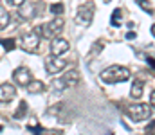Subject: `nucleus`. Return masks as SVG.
I'll use <instances>...</instances> for the list:
<instances>
[{"label":"nucleus","mask_w":155,"mask_h":135,"mask_svg":"<svg viewBox=\"0 0 155 135\" xmlns=\"http://www.w3.org/2000/svg\"><path fill=\"white\" fill-rule=\"evenodd\" d=\"M49 11L58 18L60 14H63V11H65V7H63V4H51L49 5Z\"/></svg>","instance_id":"obj_16"},{"label":"nucleus","mask_w":155,"mask_h":135,"mask_svg":"<svg viewBox=\"0 0 155 135\" xmlns=\"http://www.w3.org/2000/svg\"><path fill=\"white\" fill-rule=\"evenodd\" d=\"M41 5L40 4H35V2H22L20 7H18V14L24 16V18H35L40 13Z\"/></svg>","instance_id":"obj_7"},{"label":"nucleus","mask_w":155,"mask_h":135,"mask_svg":"<svg viewBox=\"0 0 155 135\" xmlns=\"http://www.w3.org/2000/svg\"><path fill=\"white\" fill-rule=\"evenodd\" d=\"M13 79L16 85L20 87H29V83L33 81V76H31V70L27 67H18L15 72H13Z\"/></svg>","instance_id":"obj_5"},{"label":"nucleus","mask_w":155,"mask_h":135,"mask_svg":"<svg viewBox=\"0 0 155 135\" xmlns=\"http://www.w3.org/2000/svg\"><path fill=\"white\" fill-rule=\"evenodd\" d=\"M152 34H153V36H155V24H153V25H152Z\"/></svg>","instance_id":"obj_23"},{"label":"nucleus","mask_w":155,"mask_h":135,"mask_svg":"<svg viewBox=\"0 0 155 135\" xmlns=\"http://www.w3.org/2000/svg\"><path fill=\"white\" fill-rule=\"evenodd\" d=\"M16 95V88L11 83H2L0 85V103H9Z\"/></svg>","instance_id":"obj_10"},{"label":"nucleus","mask_w":155,"mask_h":135,"mask_svg":"<svg viewBox=\"0 0 155 135\" xmlns=\"http://www.w3.org/2000/svg\"><path fill=\"white\" fill-rule=\"evenodd\" d=\"M146 132H148V133H152V135H155V121H152V123L148 124V128H146Z\"/></svg>","instance_id":"obj_20"},{"label":"nucleus","mask_w":155,"mask_h":135,"mask_svg":"<svg viewBox=\"0 0 155 135\" xmlns=\"http://www.w3.org/2000/svg\"><path fill=\"white\" fill-rule=\"evenodd\" d=\"M40 45V36L33 31V33H25L20 38V49H24L25 52H36Z\"/></svg>","instance_id":"obj_4"},{"label":"nucleus","mask_w":155,"mask_h":135,"mask_svg":"<svg viewBox=\"0 0 155 135\" xmlns=\"http://www.w3.org/2000/svg\"><path fill=\"white\" fill-rule=\"evenodd\" d=\"M15 43H16V42H15L13 38H7V40L2 38V40H0V45H2L5 50H13V49H15Z\"/></svg>","instance_id":"obj_18"},{"label":"nucleus","mask_w":155,"mask_h":135,"mask_svg":"<svg viewBox=\"0 0 155 135\" xmlns=\"http://www.w3.org/2000/svg\"><path fill=\"white\" fill-rule=\"evenodd\" d=\"M150 108L155 110V90H152V94H150Z\"/></svg>","instance_id":"obj_21"},{"label":"nucleus","mask_w":155,"mask_h":135,"mask_svg":"<svg viewBox=\"0 0 155 135\" xmlns=\"http://www.w3.org/2000/svg\"><path fill=\"white\" fill-rule=\"evenodd\" d=\"M65 67H67V59H61V58H56V56H49L45 59V69H47L49 74H58Z\"/></svg>","instance_id":"obj_6"},{"label":"nucleus","mask_w":155,"mask_h":135,"mask_svg":"<svg viewBox=\"0 0 155 135\" xmlns=\"http://www.w3.org/2000/svg\"><path fill=\"white\" fill-rule=\"evenodd\" d=\"M126 112L134 121H144L152 115V108L146 103H132V104H128Z\"/></svg>","instance_id":"obj_3"},{"label":"nucleus","mask_w":155,"mask_h":135,"mask_svg":"<svg viewBox=\"0 0 155 135\" xmlns=\"http://www.w3.org/2000/svg\"><path fill=\"white\" fill-rule=\"evenodd\" d=\"M101 79L105 83H123L130 79V70L121 65H112L101 72Z\"/></svg>","instance_id":"obj_2"},{"label":"nucleus","mask_w":155,"mask_h":135,"mask_svg":"<svg viewBox=\"0 0 155 135\" xmlns=\"http://www.w3.org/2000/svg\"><path fill=\"white\" fill-rule=\"evenodd\" d=\"M119 14H121V11L116 9V11H114V18H112V24H114V25H119Z\"/></svg>","instance_id":"obj_19"},{"label":"nucleus","mask_w":155,"mask_h":135,"mask_svg":"<svg viewBox=\"0 0 155 135\" xmlns=\"http://www.w3.org/2000/svg\"><path fill=\"white\" fill-rule=\"evenodd\" d=\"M25 114H27V103H25V101H20V106H18L15 117H16V119H22V117H25Z\"/></svg>","instance_id":"obj_17"},{"label":"nucleus","mask_w":155,"mask_h":135,"mask_svg":"<svg viewBox=\"0 0 155 135\" xmlns=\"http://www.w3.org/2000/svg\"><path fill=\"white\" fill-rule=\"evenodd\" d=\"M9 22H11V16H9V11L0 4V31L2 29H5L7 25H9Z\"/></svg>","instance_id":"obj_14"},{"label":"nucleus","mask_w":155,"mask_h":135,"mask_svg":"<svg viewBox=\"0 0 155 135\" xmlns=\"http://www.w3.org/2000/svg\"><path fill=\"white\" fill-rule=\"evenodd\" d=\"M63 25H65L63 18L58 16V18H52L51 22L43 24V25H38V27L35 29V33L38 34L40 38H54V40H56V36L63 31Z\"/></svg>","instance_id":"obj_1"},{"label":"nucleus","mask_w":155,"mask_h":135,"mask_svg":"<svg viewBox=\"0 0 155 135\" xmlns=\"http://www.w3.org/2000/svg\"><path fill=\"white\" fill-rule=\"evenodd\" d=\"M51 88H52V92H56V94H60V92H63V90H67L69 87H67V83L63 81V78L60 76V78H54V79L51 81Z\"/></svg>","instance_id":"obj_13"},{"label":"nucleus","mask_w":155,"mask_h":135,"mask_svg":"<svg viewBox=\"0 0 155 135\" xmlns=\"http://www.w3.org/2000/svg\"><path fill=\"white\" fill-rule=\"evenodd\" d=\"M143 87H144V83H143L141 79H135V81L132 83V88H130V95H132L134 99H139V97L143 95Z\"/></svg>","instance_id":"obj_12"},{"label":"nucleus","mask_w":155,"mask_h":135,"mask_svg":"<svg viewBox=\"0 0 155 135\" xmlns=\"http://www.w3.org/2000/svg\"><path fill=\"white\" fill-rule=\"evenodd\" d=\"M27 90H29L31 94H40V92H43V83H41V81H31L29 87H27Z\"/></svg>","instance_id":"obj_15"},{"label":"nucleus","mask_w":155,"mask_h":135,"mask_svg":"<svg viewBox=\"0 0 155 135\" xmlns=\"http://www.w3.org/2000/svg\"><path fill=\"white\" fill-rule=\"evenodd\" d=\"M126 38H128V40H132V38H135V34H134V33H128V34H126Z\"/></svg>","instance_id":"obj_22"},{"label":"nucleus","mask_w":155,"mask_h":135,"mask_svg":"<svg viewBox=\"0 0 155 135\" xmlns=\"http://www.w3.org/2000/svg\"><path fill=\"white\" fill-rule=\"evenodd\" d=\"M92 13H94V7L90 4H83L79 5L76 11V22L83 24V25H88L92 22Z\"/></svg>","instance_id":"obj_8"},{"label":"nucleus","mask_w":155,"mask_h":135,"mask_svg":"<svg viewBox=\"0 0 155 135\" xmlns=\"http://www.w3.org/2000/svg\"><path fill=\"white\" fill-rule=\"evenodd\" d=\"M67 50H69V42H67L65 38H56V40H52V43H51V56L60 58V56H63Z\"/></svg>","instance_id":"obj_9"},{"label":"nucleus","mask_w":155,"mask_h":135,"mask_svg":"<svg viewBox=\"0 0 155 135\" xmlns=\"http://www.w3.org/2000/svg\"><path fill=\"white\" fill-rule=\"evenodd\" d=\"M61 78H63V81L67 83V87H69V88L76 87L78 81H79V74H78L76 70H69V72H65Z\"/></svg>","instance_id":"obj_11"}]
</instances>
